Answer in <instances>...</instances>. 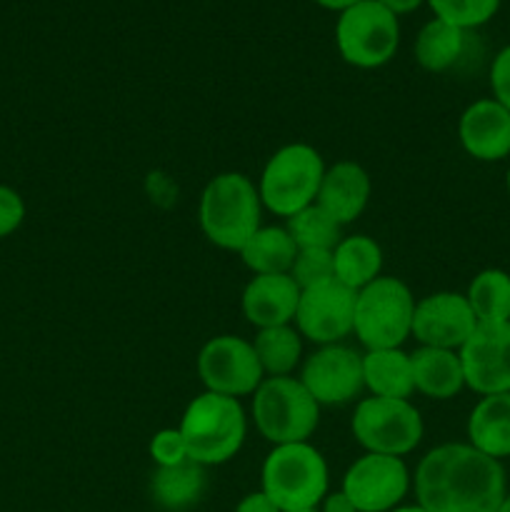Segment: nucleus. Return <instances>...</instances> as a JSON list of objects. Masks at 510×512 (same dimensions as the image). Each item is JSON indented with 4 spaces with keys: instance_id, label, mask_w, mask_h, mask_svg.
Wrapping results in <instances>:
<instances>
[{
    "instance_id": "f257e3e1",
    "label": "nucleus",
    "mask_w": 510,
    "mask_h": 512,
    "mask_svg": "<svg viewBox=\"0 0 510 512\" xmlns=\"http://www.w3.org/2000/svg\"><path fill=\"white\" fill-rule=\"evenodd\" d=\"M415 498L428 512H498L508 495L500 460L468 443H443L420 458Z\"/></svg>"
},
{
    "instance_id": "f03ea898",
    "label": "nucleus",
    "mask_w": 510,
    "mask_h": 512,
    "mask_svg": "<svg viewBox=\"0 0 510 512\" xmlns=\"http://www.w3.org/2000/svg\"><path fill=\"white\" fill-rule=\"evenodd\" d=\"M200 230L220 250L240 253L263 228L258 185L243 173H218L208 180L198 203Z\"/></svg>"
},
{
    "instance_id": "7ed1b4c3",
    "label": "nucleus",
    "mask_w": 510,
    "mask_h": 512,
    "mask_svg": "<svg viewBox=\"0 0 510 512\" xmlns=\"http://www.w3.org/2000/svg\"><path fill=\"white\" fill-rule=\"evenodd\" d=\"M178 430L188 448V458L203 468H213L240 453L248 435V418L240 400L205 390L190 400Z\"/></svg>"
},
{
    "instance_id": "20e7f679",
    "label": "nucleus",
    "mask_w": 510,
    "mask_h": 512,
    "mask_svg": "<svg viewBox=\"0 0 510 512\" xmlns=\"http://www.w3.org/2000/svg\"><path fill=\"white\" fill-rule=\"evenodd\" d=\"M330 473L323 453L308 443L273 445L260 468V490L280 512L318 510L330 493Z\"/></svg>"
},
{
    "instance_id": "39448f33",
    "label": "nucleus",
    "mask_w": 510,
    "mask_h": 512,
    "mask_svg": "<svg viewBox=\"0 0 510 512\" xmlns=\"http://www.w3.org/2000/svg\"><path fill=\"white\" fill-rule=\"evenodd\" d=\"M323 155L308 143H290L275 150L258 180L260 203L278 218H293L318 200L323 183Z\"/></svg>"
},
{
    "instance_id": "423d86ee",
    "label": "nucleus",
    "mask_w": 510,
    "mask_h": 512,
    "mask_svg": "<svg viewBox=\"0 0 510 512\" xmlns=\"http://www.w3.org/2000/svg\"><path fill=\"white\" fill-rule=\"evenodd\" d=\"M415 298L393 275H380L355 293L353 333L365 350L403 348L413 330Z\"/></svg>"
},
{
    "instance_id": "0eeeda50",
    "label": "nucleus",
    "mask_w": 510,
    "mask_h": 512,
    "mask_svg": "<svg viewBox=\"0 0 510 512\" xmlns=\"http://www.w3.org/2000/svg\"><path fill=\"white\" fill-rule=\"evenodd\" d=\"M250 413L270 445L308 443L320 425V405L293 375L265 378L253 393Z\"/></svg>"
},
{
    "instance_id": "6e6552de",
    "label": "nucleus",
    "mask_w": 510,
    "mask_h": 512,
    "mask_svg": "<svg viewBox=\"0 0 510 512\" xmlns=\"http://www.w3.org/2000/svg\"><path fill=\"white\" fill-rule=\"evenodd\" d=\"M400 45L398 15L378 0H360L353 8L338 13L335 48L340 58L360 70H375L395 58Z\"/></svg>"
},
{
    "instance_id": "1a4fd4ad",
    "label": "nucleus",
    "mask_w": 510,
    "mask_h": 512,
    "mask_svg": "<svg viewBox=\"0 0 510 512\" xmlns=\"http://www.w3.org/2000/svg\"><path fill=\"white\" fill-rule=\"evenodd\" d=\"M350 433L365 453L405 458L425 435L420 410L410 400L363 398L350 418Z\"/></svg>"
},
{
    "instance_id": "9d476101",
    "label": "nucleus",
    "mask_w": 510,
    "mask_h": 512,
    "mask_svg": "<svg viewBox=\"0 0 510 512\" xmlns=\"http://www.w3.org/2000/svg\"><path fill=\"white\" fill-rule=\"evenodd\" d=\"M198 378L208 393L225 398L253 395L265 380L260 360L250 340L240 335H215L198 353Z\"/></svg>"
},
{
    "instance_id": "9b49d317",
    "label": "nucleus",
    "mask_w": 510,
    "mask_h": 512,
    "mask_svg": "<svg viewBox=\"0 0 510 512\" xmlns=\"http://www.w3.org/2000/svg\"><path fill=\"white\" fill-rule=\"evenodd\" d=\"M298 380L320 408L348 405L365 390L363 355L343 343L320 345L300 363Z\"/></svg>"
},
{
    "instance_id": "f8f14e48",
    "label": "nucleus",
    "mask_w": 510,
    "mask_h": 512,
    "mask_svg": "<svg viewBox=\"0 0 510 512\" xmlns=\"http://www.w3.org/2000/svg\"><path fill=\"white\" fill-rule=\"evenodd\" d=\"M355 323V290L345 288L340 280L330 278L300 290L295 310V330L300 338L313 345L343 343L353 335Z\"/></svg>"
},
{
    "instance_id": "ddd939ff",
    "label": "nucleus",
    "mask_w": 510,
    "mask_h": 512,
    "mask_svg": "<svg viewBox=\"0 0 510 512\" xmlns=\"http://www.w3.org/2000/svg\"><path fill=\"white\" fill-rule=\"evenodd\" d=\"M413 478L403 458L365 453L345 470L340 490L358 512H390L403 505Z\"/></svg>"
},
{
    "instance_id": "4468645a",
    "label": "nucleus",
    "mask_w": 510,
    "mask_h": 512,
    "mask_svg": "<svg viewBox=\"0 0 510 512\" xmlns=\"http://www.w3.org/2000/svg\"><path fill=\"white\" fill-rule=\"evenodd\" d=\"M458 355L465 388L480 398L510 393V323H478Z\"/></svg>"
},
{
    "instance_id": "2eb2a0df",
    "label": "nucleus",
    "mask_w": 510,
    "mask_h": 512,
    "mask_svg": "<svg viewBox=\"0 0 510 512\" xmlns=\"http://www.w3.org/2000/svg\"><path fill=\"white\" fill-rule=\"evenodd\" d=\"M475 328H478V320L470 310L465 293L438 290V293L415 300L410 338L418 340L423 348L460 350Z\"/></svg>"
},
{
    "instance_id": "dca6fc26",
    "label": "nucleus",
    "mask_w": 510,
    "mask_h": 512,
    "mask_svg": "<svg viewBox=\"0 0 510 512\" xmlns=\"http://www.w3.org/2000/svg\"><path fill=\"white\" fill-rule=\"evenodd\" d=\"M458 140L480 163L510 158V113L493 98H480L460 113Z\"/></svg>"
},
{
    "instance_id": "f3484780",
    "label": "nucleus",
    "mask_w": 510,
    "mask_h": 512,
    "mask_svg": "<svg viewBox=\"0 0 510 512\" xmlns=\"http://www.w3.org/2000/svg\"><path fill=\"white\" fill-rule=\"evenodd\" d=\"M300 288L290 273L280 275H253L248 280L240 298L245 320L253 328H275V325H290L298 310Z\"/></svg>"
},
{
    "instance_id": "a211bd4d",
    "label": "nucleus",
    "mask_w": 510,
    "mask_h": 512,
    "mask_svg": "<svg viewBox=\"0 0 510 512\" xmlns=\"http://www.w3.org/2000/svg\"><path fill=\"white\" fill-rule=\"evenodd\" d=\"M370 193H373V183H370L368 170L355 160H340L325 168L315 203L325 213L333 215L340 225H350L368 208Z\"/></svg>"
},
{
    "instance_id": "6ab92c4d",
    "label": "nucleus",
    "mask_w": 510,
    "mask_h": 512,
    "mask_svg": "<svg viewBox=\"0 0 510 512\" xmlns=\"http://www.w3.org/2000/svg\"><path fill=\"white\" fill-rule=\"evenodd\" d=\"M415 393L430 400H450L465 390V373L458 350L418 348L410 353Z\"/></svg>"
},
{
    "instance_id": "aec40b11",
    "label": "nucleus",
    "mask_w": 510,
    "mask_h": 512,
    "mask_svg": "<svg viewBox=\"0 0 510 512\" xmlns=\"http://www.w3.org/2000/svg\"><path fill=\"white\" fill-rule=\"evenodd\" d=\"M468 445L488 458H510V393L483 395L468 415Z\"/></svg>"
},
{
    "instance_id": "412c9836",
    "label": "nucleus",
    "mask_w": 510,
    "mask_h": 512,
    "mask_svg": "<svg viewBox=\"0 0 510 512\" xmlns=\"http://www.w3.org/2000/svg\"><path fill=\"white\" fill-rule=\"evenodd\" d=\"M363 383L375 398L410 400V395L415 393L410 353H405L403 348L365 350Z\"/></svg>"
},
{
    "instance_id": "4be33fe9",
    "label": "nucleus",
    "mask_w": 510,
    "mask_h": 512,
    "mask_svg": "<svg viewBox=\"0 0 510 512\" xmlns=\"http://www.w3.org/2000/svg\"><path fill=\"white\" fill-rule=\"evenodd\" d=\"M205 485H208V478H205L203 465L185 460L173 468H155V473L150 475V498L158 508L183 512L200 503Z\"/></svg>"
},
{
    "instance_id": "5701e85b",
    "label": "nucleus",
    "mask_w": 510,
    "mask_h": 512,
    "mask_svg": "<svg viewBox=\"0 0 510 512\" xmlns=\"http://www.w3.org/2000/svg\"><path fill=\"white\" fill-rule=\"evenodd\" d=\"M468 33L470 30L450 25L440 18L428 20L415 38V60L428 73H448L465 58Z\"/></svg>"
},
{
    "instance_id": "b1692460",
    "label": "nucleus",
    "mask_w": 510,
    "mask_h": 512,
    "mask_svg": "<svg viewBox=\"0 0 510 512\" xmlns=\"http://www.w3.org/2000/svg\"><path fill=\"white\" fill-rule=\"evenodd\" d=\"M335 280L350 290H363L383 273V250L370 235H343L333 250Z\"/></svg>"
},
{
    "instance_id": "393cba45",
    "label": "nucleus",
    "mask_w": 510,
    "mask_h": 512,
    "mask_svg": "<svg viewBox=\"0 0 510 512\" xmlns=\"http://www.w3.org/2000/svg\"><path fill=\"white\" fill-rule=\"evenodd\" d=\"M238 255L253 275H280L290 273L298 245L285 225H263Z\"/></svg>"
},
{
    "instance_id": "a878e982",
    "label": "nucleus",
    "mask_w": 510,
    "mask_h": 512,
    "mask_svg": "<svg viewBox=\"0 0 510 512\" xmlns=\"http://www.w3.org/2000/svg\"><path fill=\"white\" fill-rule=\"evenodd\" d=\"M250 343H253L265 378L293 375L303 363V338L293 323L258 330L255 340Z\"/></svg>"
},
{
    "instance_id": "bb28decb",
    "label": "nucleus",
    "mask_w": 510,
    "mask_h": 512,
    "mask_svg": "<svg viewBox=\"0 0 510 512\" xmlns=\"http://www.w3.org/2000/svg\"><path fill=\"white\" fill-rule=\"evenodd\" d=\"M470 310L478 323H510V273L485 268L465 290Z\"/></svg>"
},
{
    "instance_id": "cd10ccee",
    "label": "nucleus",
    "mask_w": 510,
    "mask_h": 512,
    "mask_svg": "<svg viewBox=\"0 0 510 512\" xmlns=\"http://www.w3.org/2000/svg\"><path fill=\"white\" fill-rule=\"evenodd\" d=\"M285 228L298 250H335V245L343 240V225L333 215L325 213L318 203L308 205L285 220Z\"/></svg>"
},
{
    "instance_id": "c85d7f7f",
    "label": "nucleus",
    "mask_w": 510,
    "mask_h": 512,
    "mask_svg": "<svg viewBox=\"0 0 510 512\" xmlns=\"http://www.w3.org/2000/svg\"><path fill=\"white\" fill-rule=\"evenodd\" d=\"M435 18L463 30H475L493 20L503 0H425Z\"/></svg>"
},
{
    "instance_id": "c756f323",
    "label": "nucleus",
    "mask_w": 510,
    "mask_h": 512,
    "mask_svg": "<svg viewBox=\"0 0 510 512\" xmlns=\"http://www.w3.org/2000/svg\"><path fill=\"white\" fill-rule=\"evenodd\" d=\"M290 278L298 283L300 290L335 278L333 250H298L293 268H290Z\"/></svg>"
},
{
    "instance_id": "7c9ffc66",
    "label": "nucleus",
    "mask_w": 510,
    "mask_h": 512,
    "mask_svg": "<svg viewBox=\"0 0 510 512\" xmlns=\"http://www.w3.org/2000/svg\"><path fill=\"white\" fill-rule=\"evenodd\" d=\"M148 453L153 458L155 468H173V465L185 463L188 458V448L180 435L178 428H163L150 438Z\"/></svg>"
},
{
    "instance_id": "2f4dec72",
    "label": "nucleus",
    "mask_w": 510,
    "mask_h": 512,
    "mask_svg": "<svg viewBox=\"0 0 510 512\" xmlns=\"http://www.w3.org/2000/svg\"><path fill=\"white\" fill-rule=\"evenodd\" d=\"M25 220V200L18 190L0 185V238H8L23 225Z\"/></svg>"
},
{
    "instance_id": "473e14b6",
    "label": "nucleus",
    "mask_w": 510,
    "mask_h": 512,
    "mask_svg": "<svg viewBox=\"0 0 510 512\" xmlns=\"http://www.w3.org/2000/svg\"><path fill=\"white\" fill-rule=\"evenodd\" d=\"M490 98L498 100L505 110L510 113V45L498 50V55L490 63Z\"/></svg>"
},
{
    "instance_id": "72a5a7b5",
    "label": "nucleus",
    "mask_w": 510,
    "mask_h": 512,
    "mask_svg": "<svg viewBox=\"0 0 510 512\" xmlns=\"http://www.w3.org/2000/svg\"><path fill=\"white\" fill-rule=\"evenodd\" d=\"M235 512H280V508L263 490H255V493H248L240 498V503L235 505Z\"/></svg>"
},
{
    "instance_id": "f704fd0d",
    "label": "nucleus",
    "mask_w": 510,
    "mask_h": 512,
    "mask_svg": "<svg viewBox=\"0 0 510 512\" xmlns=\"http://www.w3.org/2000/svg\"><path fill=\"white\" fill-rule=\"evenodd\" d=\"M318 508H320V512H358L343 490H335V493L325 495L323 503H320Z\"/></svg>"
},
{
    "instance_id": "c9c22d12",
    "label": "nucleus",
    "mask_w": 510,
    "mask_h": 512,
    "mask_svg": "<svg viewBox=\"0 0 510 512\" xmlns=\"http://www.w3.org/2000/svg\"><path fill=\"white\" fill-rule=\"evenodd\" d=\"M378 3L400 18V15H408L413 13V10H418L425 0H378Z\"/></svg>"
},
{
    "instance_id": "e433bc0d",
    "label": "nucleus",
    "mask_w": 510,
    "mask_h": 512,
    "mask_svg": "<svg viewBox=\"0 0 510 512\" xmlns=\"http://www.w3.org/2000/svg\"><path fill=\"white\" fill-rule=\"evenodd\" d=\"M313 3H318L320 8L325 10H333V13H343V10L353 8V5L360 3V0H313Z\"/></svg>"
},
{
    "instance_id": "4c0bfd02",
    "label": "nucleus",
    "mask_w": 510,
    "mask_h": 512,
    "mask_svg": "<svg viewBox=\"0 0 510 512\" xmlns=\"http://www.w3.org/2000/svg\"><path fill=\"white\" fill-rule=\"evenodd\" d=\"M390 512H428V510L420 508V505L415 503V505H398V508H393Z\"/></svg>"
},
{
    "instance_id": "58836bf2",
    "label": "nucleus",
    "mask_w": 510,
    "mask_h": 512,
    "mask_svg": "<svg viewBox=\"0 0 510 512\" xmlns=\"http://www.w3.org/2000/svg\"><path fill=\"white\" fill-rule=\"evenodd\" d=\"M498 512H510V493L505 495V500H503V505H500V510Z\"/></svg>"
},
{
    "instance_id": "ea45409f",
    "label": "nucleus",
    "mask_w": 510,
    "mask_h": 512,
    "mask_svg": "<svg viewBox=\"0 0 510 512\" xmlns=\"http://www.w3.org/2000/svg\"><path fill=\"white\" fill-rule=\"evenodd\" d=\"M505 188H508L510 193V165H508V173H505Z\"/></svg>"
},
{
    "instance_id": "a19ab883",
    "label": "nucleus",
    "mask_w": 510,
    "mask_h": 512,
    "mask_svg": "<svg viewBox=\"0 0 510 512\" xmlns=\"http://www.w3.org/2000/svg\"><path fill=\"white\" fill-rule=\"evenodd\" d=\"M303 512H318V510H303Z\"/></svg>"
}]
</instances>
